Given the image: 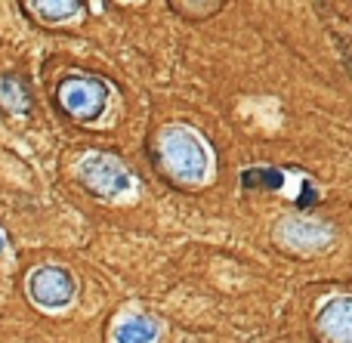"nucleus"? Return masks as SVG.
<instances>
[{
	"instance_id": "nucleus-1",
	"label": "nucleus",
	"mask_w": 352,
	"mask_h": 343,
	"mask_svg": "<svg viewBox=\"0 0 352 343\" xmlns=\"http://www.w3.org/2000/svg\"><path fill=\"white\" fill-rule=\"evenodd\" d=\"M31 297L41 307H62L72 297V278L62 269H37L31 276Z\"/></svg>"
},
{
	"instance_id": "nucleus-2",
	"label": "nucleus",
	"mask_w": 352,
	"mask_h": 343,
	"mask_svg": "<svg viewBox=\"0 0 352 343\" xmlns=\"http://www.w3.org/2000/svg\"><path fill=\"white\" fill-rule=\"evenodd\" d=\"M0 102L12 111H22V109H28V90L16 78H3L0 80Z\"/></svg>"
},
{
	"instance_id": "nucleus-3",
	"label": "nucleus",
	"mask_w": 352,
	"mask_h": 343,
	"mask_svg": "<svg viewBox=\"0 0 352 343\" xmlns=\"http://www.w3.org/2000/svg\"><path fill=\"white\" fill-rule=\"evenodd\" d=\"M34 6L43 12V16H62L65 12V6H62V0H34Z\"/></svg>"
},
{
	"instance_id": "nucleus-4",
	"label": "nucleus",
	"mask_w": 352,
	"mask_h": 343,
	"mask_svg": "<svg viewBox=\"0 0 352 343\" xmlns=\"http://www.w3.org/2000/svg\"><path fill=\"white\" fill-rule=\"evenodd\" d=\"M0 251H3V235H0Z\"/></svg>"
}]
</instances>
